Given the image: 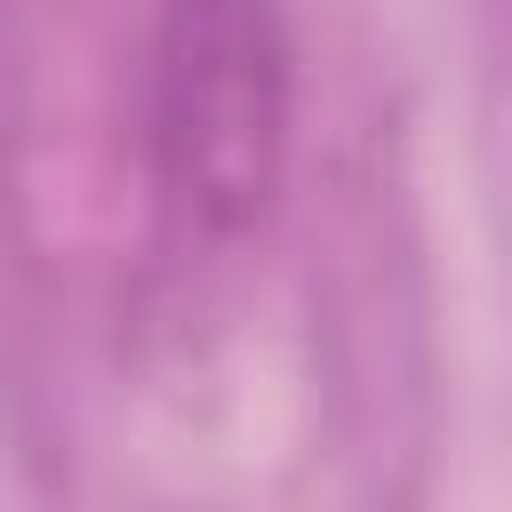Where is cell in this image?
Masks as SVG:
<instances>
[{
    "mask_svg": "<svg viewBox=\"0 0 512 512\" xmlns=\"http://www.w3.org/2000/svg\"><path fill=\"white\" fill-rule=\"evenodd\" d=\"M296 144V40L280 0H160L144 48V160L200 240L272 216Z\"/></svg>",
    "mask_w": 512,
    "mask_h": 512,
    "instance_id": "1",
    "label": "cell"
}]
</instances>
